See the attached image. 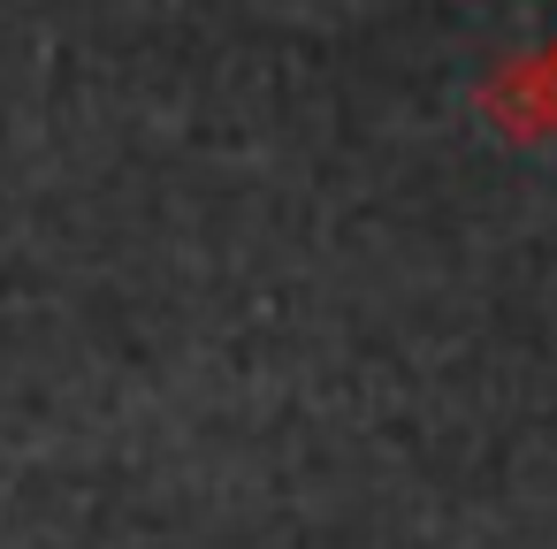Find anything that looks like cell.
<instances>
[{
  "label": "cell",
  "instance_id": "2",
  "mask_svg": "<svg viewBox=\"0 0 557 549\" xmlns=\"http://www.w3.org/2000/svg\"><path fill=\"white\" fill-rule=\"evenodd\" d=\"M542 62H549V77H557V39H549V47H542Z\"/></svg>",
  "mask_w": 557,
  "mask_h": 549
},
{
  "label": "cell",
  "instance_id": "1",
  "mask_svg": "<svg viewBox=\"0 0 557 549\" xmlns=\"http://www.w3.org/2000/svg\"><path fill=\"white\" fill-rule=\"evenodd\" d=\"M473 115H481L504 146H542V138H557V77H549L542 47L488 62L481 85H473Z\"/></svg>",
  "mask_w": 557,
  "mask_h": 549
}]
</instances>
